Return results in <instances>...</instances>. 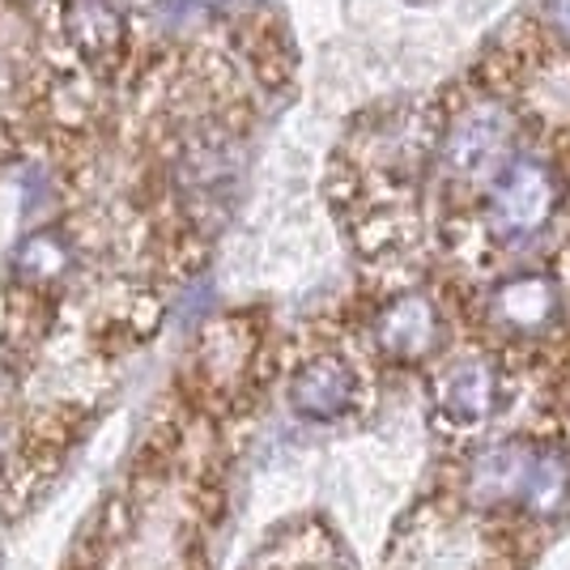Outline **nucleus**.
<instances>
[{
	"mask_svg": "<svg viewBox=\"0 0 570 570\" xmlns=\"http://www.w3.org/2000/svg\"><path fill=\"white\" fill-rule=\"evenodd\" d=\"M549 546L541 528L439 473L392 528L380 570H537Z\"/></svg>",
	"mask_w": 570,
	"mask_h": 570,
	"instance_id": "nucleus-1",
	"label": "nucleus"
},
{
	"mask_svg": "<svg viewBox=\"0 0 570 570\" xmlns=\"http://www.w3.org/2000/svg\"><path fill=\"white\" fill-rule=\"evenodd\" d=\"M515 401H520V371L507 357V350L473 345V350H443L434 357L430 426L452 448L499 430Z\"/></svg>",
	"mask_w": 570,
	"mask_h": 570,
	"instance_id": "nucleus-2",
	"label": "nucleus"
},
{
	"mask_svg": "<svg viewBox=\"0 0 570 570\" xmlns=\"http://www.w3.org/2000/svg\"><path fill=\"white\" fill-rule=\"evenodd\" d=\"M285 401L311 426L357 422L375 404V375L350 336H328L289 366Z\"/></svg>",
	"mask_w": 570,
	"mask_h": 570,
	"instance_id": "nucleus-3",
	"label": "nucleus"
},
{
	"mask_svg": "<svg viewBox=\"0 0 570 570\" xmlns=\"http://www.w3.org/2000/svg\"><path fill=\"white\" fill-rule=\"evenodd\" d=\"M375 350L387 362H434L448 350V320L422 289L392 294L375 315Z\"/></svg>",
	"mask_w": 570,
	"mask_h": 570,
	"instance_id": "nucleus-4",
	"label": "nucleus"
},
{
	"mask_svg": "<svg viewBox=\"0 0 570 570\" xmlns=\"http://www.w3.org/2000/svg\"><path fill=\"white\" fill-rule=\"evenodd\" d=\"M553 209V184L541 163H515L490 191V222L485 230L494 243H523L546 226Z\"/></svg>",
	"mask_w": 570,
	"mask_h": 570,
	"instance_id": "nucleus-5",
	"label": "nucleus"
},
{
	"mask_svg": "<svg viewBox=\"0 0 570 570\" xmlns=\"http://www.w3.org/2000/svg\"><path fill=\"white\" fill-rule=\"evenodd\" d=\"M553 320H558V285L541 273L511 277L485 298V328L511 336V341H532L537 333H546Z\"/></svg>",
	"mask_w": 570,
	"mask_h": 570,
	"instance_id": "nucleus-6",
	"label": "nucleus"
},
{
	"mask_svg": "<svg viewBox=\"0 0 570 570\" xmlns=\"http://www.w3.org/2000/svg\"><path fill=\"white\" fill-rule=\"evenodd\" d=\"M511 141V116L502 107H473L464 116H455L452 132L443 141L448 167L464 179H481L494 175Z\"/></svg>",
	"mask_w": 570,
	"mask_h": 570,
	"instance_id": "nucleus-7",
	"label": "nucleus"
},
{
	"mask_svg": "<svg viewBox=\"0 0 570 570\" xmlns=\"http://www.w3.org/2000/svg\"><path fill=\"white\" fill-rule=\"evenodd\" d=\"M60 35L77 56L86 60H107L124 48V18L107 0H65Z\"/></svg>",
	"mask_w": 570,
	"mask_h": 570,
	"instance_id": "nucleus-8",
	"label": "nucleus"
},
{
	"mask_svg": "<svg viewBox=\"0 0 570 570\" xmlns=\"http://www.w3.org/2000/svg\"><path fill=\"white\" fill-rule=\"evenodd\" d=\"M65 273H69V243L60 235H51V230L35 235L18 252V277L26 285H51L60 282Z\"/></svg>",
	"mask_w": 570,
	"mask_h": 570,
	"instance_id": "nucleus-9",
	"label": "nucleus"
},
{
	"mask_svg": "<svg viewBox=\"0 0 570 570\" xmlns=\"http://www.w3.org/2000/svg\"><path fill=\"white\" fill-rule=\"evenodd\" d=\"M18 383H22V362L9 350V341L0 336V401H9L18 392Z\"/></svg>",
	"mask_w": 570,
	"mask_h": 570,
	"instance_id": "nucleus-10",
	"label": "nucleus"
},
{
	"mask_svg": "<svg viewBox=\"0 0 570 570\" xmlns=\"http://www.w3.org/2000/svg\"><path fill=\"white\" fill-rule=\"evenodd\" d=\"M553 18H558V30L570 39V0H553Z\"/></svg>",
	"mask_w": 570,
	"mask_h": 570,
	"instance_id": "nucleus-11",
	"label": "nucleus"
}]
</instances>
